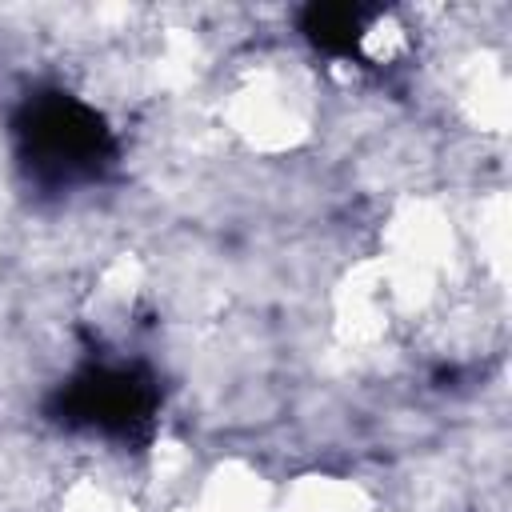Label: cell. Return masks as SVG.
<instances>
[{"mask_svg": "<svg viewBox=\"0 0 512 512\" xmlns=\"http://www.w3.org/2000/svg\"><path fill=\"white\" fill-rule=\"evenodd\" d=\"M16 136H20L24 168L52 188L92 180L116 156L108 120L68 92L28 96L24 108L16 112Z\"/></svg>", "mask_w": 512, "mask_h": 512, "instance_id": "6da1fadb", "label": "cell"}, {"mask_svg": "<svg viewBox=\"0 0 512 512\" xmlns=\"http://www.w3.org/2000/svg\"><path fill=\"white\" fill-rule=\"evenodd\" d=\"M156 404H160V388L148 368L92 364L76 372L64 388H56V396L48 400V416L64 428H96L124 444H148L156 424Z\"/></svg>", "mask_w": 512, "mask_h": 512, "instance_id": "7a4b0ae2", "label": "cell"}, {"mask_svg": "<svg viewBox=\"0 0 512 512\" xmlns=\"http://www.w3.org/2000/svg\"><path fill=\"white\" fill-rule=\"evenodd\" d=\"M300 28L320 52L352 56V52H360V40H364V8H356V4H320L316 0L300 12Z\"/></svg>", "mask_w": 512, "mask_h": 512, "instance_id": "3957f363", "label": "cell"}]
</instances>
